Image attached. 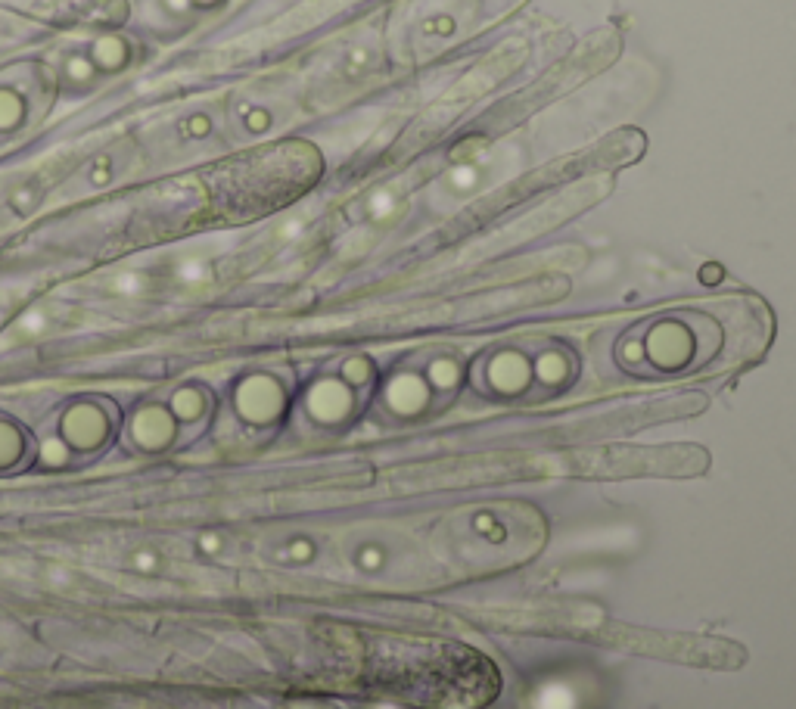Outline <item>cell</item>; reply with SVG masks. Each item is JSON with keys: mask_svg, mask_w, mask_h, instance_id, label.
<instances>
[{"mask_svg": "<svg viewBox=\"0 0 796 709\" xmlns=\"http://www.w3.org/2000/svg\"><path fill=\"white\" fill-rule=\"evenodd\" d=\"M383 691L414 706L433 709H476L495 700V666L458 644H405L383 663L377 675Z\"/></svg>", "mask_w": 796, "mask_h": 709, "instance_id": "1", "label": "cell"}, {"mask_svg": "<svg viewBox=\"0 0 796 709\" xmlns=\"http://www.w3.org/2000/svg\"><path fill=\"white\" fill-rule=\"evenodd\" d=\"M523 4L526 0H408L395 19L398 53L408 60H426L473 38Z\"/></svg>", "mask_w": 796, "mask_h": 709, "instance_id": "2", "label": "cell"}, {"mask_svg": "<svg viewBox=\"0 0 796 709\" xmlns=\"http://www.w3.org/2000/svg\"><path fill=\"white\" fill-rule=\"evenodd\" d=\"M576 638L604 644L613 650H625V654H641V657H657L669 663H685V666H703V669H741L747 663V650L728 638L716 635H666V632H647V629H632L619 626V622H563L557 626Z\"/></svg>", "mask_w": 796, "mask_h": 709, "instance_id": "3", "label": "cell"}, {"mask_svg": "<svg viewBox=\"0 0 796 709\" xmlns=\"http://www.w3.org/2000/svg\"><path fill=\"white\" fill-rule=\"evenodd\" d=\"M551 473L588 479L629 476H700L709 467V451L700 445H604L554 458Z\"/></svg>", "mask_w": 796, "mask_h": 709, "instance_id": "4", "label": "cell"}, {"mask_svg": "<svg viewBox=\"0 0 796 709\" xmlns=\"http://www.w3.org/2000/svg\"><path fill=\"white\" fill-rule=\"evenodd\" d=\"M545 458H467V461H439L426 467L398 470V482L405 489H451V486H495L529 476H548Z\"/></svg>", "mask_w": 796, "mask_h": 709, "instance_id": "5", "label": "cell"}, {"mask_svg": "<svg viewBox=\"0 0 796 709\" xmlns=\"http://www.w3.org/2000/svg\"><path fill=\"white\" fill-rule=\"evenodd\" d=\"M703 405H706V399H700V395H669V399H653V402L619 408V411L591 417V420H579V423H573V427H566L563 433H573V436L629 433L635 427H647V423H657V420H672V417H681V414H697Z\"/></svg>", "mask_w": 796, "mask_h": 709, "instance_id": "6", "label": "cell"}, {"mask_svg": "<svg viewBox=\"0 0 796 709\" xmlns=\"http://www.w3.org/2000/svg\"><path fill=\"white\" fill-rule=\"evenodd\" d=\"M106 433H109V420L91 402L72 405L60 420V436L66 439L69 448H78V451H91V448L103 445Z\"/></svg>", "mask_w": 796, "mask_h": 709, "instance_id": "7", "label": "cell"}, {"mask_svg": "<svg viewBox=\"0 0 796 709\" xmlns=\"http://www.w3.org/2000/svg\"><path fill=\"white\" fill-rule=\"evenodd\" d=\"M175 433H178V420L168 408H159V405H150V408H140L134 417H131V439L144 448V451H162L175 442Z\"/></svg>", "mask_w": 796, "mask_h": 709, "instance_id": "8", "label": "cell"}, {"mask_svg": "<svg viewBox=\"0 0 796 709\" xmlns=\"http://www.w3.org/2000/svg\"><path fill=\"white\" fill-rule=\"evenodd\" d=\"M280 408V389L268 377H249L237 389V411L252 420V423H265L277 414Z\"/></svg>", "mask_w": 796, "mask_h": 709, "instance_id": "9", "label": "cell"}, {"mask_svg": "<svg viewBox=\"0 0 796 709\" xmlns=\"http://www.w3.org/2000/svg\"><path fill=\"white\" fill-rule=\"evenodd\" d=\"M88 56H91V63L97 66V72H119V69L128 66L131 50H128V44H125L122 38L106 35V38H97V41L91 44Z\"/></svg>", "mask_w": 796, "mask_h": 709, "instance_id": "10", "label": "cell"}, {"mask_svg": "<svg viewBox=\"0 0 796 709\" xmlns=\"http://www.w3.org/2000/svg\"><path fill=\"white\" fill-rule=\"evenodd\" d=\"M168 411L175 414V420H184V423H193L206 414V392L199 386H181L172 402H168Z\"/></svg>", "mask_w": 796, "mask_h": 709, "instance_id": "11", "label": "cell"}, {"mask_svg": "<svg viewBox=\"0 0 796 709\" xmlns=\"http://www.w3.org/2000/svg\"><path fill=\"white\" fill-rule=\"evenodd\" d=\"M28 116V106L19 91L13 88H0V134L16 131Z\"/></svg>", "mask_w": 796, "mask_h": 709, "instance_id": "12", "label": "cell"}, {"mask_svg": "<svg viewBox=\"0 0 796 709\" xmlns=\"http://www.w3.org/2000/svg\"><path fill=\"white\" fill-rule=\"evenodd\" d=\"M125 570L137 576H159L165 570V560L156 548H134L125 554Z\"/></svg>", "mask_w": 796, "mask_h": 709, "instance_id": "13", "label": "cell"}, {"mask_svg": "<svg viewBox=\"0 0 796 709\" xmlns=\"http://www.w3.org/2000/svg\"><path fill=\"white\" fill-rule=\"evenodd\" d=\"M63 75H66L69 84H75V88H84V84H91V81H94L97 66L91 63V56H88V53H75V56H66Z\"/></svg>", "mask_w": 796, "mask_h": 709, "instance_id": "14", "label": "cell"}, {"mask_svg": "<svg viewBox=\"0 0 796 709\" xmlns=\"http://www.w3.org/2000/svg\"><path fill=\"white\" fill-rule=\"evenodd\" d=\"M175 280L184 283V287H196V283H206L209 280V262L199 259V255H187L175 265Z\"/></svg>", "mask_w": 796, "mask_h": 709, "instance_id": "15", "label": "cell"}, {"mask_svg": "<svg viewBox=\"0 0 796 709\" xmlns=\"http://www.w3.org/2000/svg\"><path fill=\"white\" fill-rule=\"evenodd\" d=\"M22 436L10 423H0V467H13L22 458Z\"/></svg>", "mask_w": 796, "mask_h": 709, "instance_id": "16", "label": "cell"}, {"mask_svg": "<svg viewBox=\"0 0 796 709\" xmlns=\"http://www.w3.org/2000/svg\"><path fill=\"white\" fill-rule=\"evenodd\" d=\"M237 122L243 125V131L249 134H265L271 128V116H268V109L265 106H240L237 109Z\"/></svg>", "mask_w": 796, "mask_h": 709, "instance_id": "17", "label": "cell"}, {"mask_svg": "<svg viewBox=\"0 0 796 709\" xmlns=\"http://www.w3.org/2000/svg\"><path fill=\"white\" fill-rule=\"evenodd\" d=\"M69 458H72V448L66 445V439L63 436H53V439H47L44 445H41V464L44 467H66L69 464Z\"/></svg>", "mask_w": 796, "mask_h": 709, "instance_id": "18", "label": "cell"}, {"mask_svg": "<svg viewBox=\"0 0 796 709\" xmlns=\"http://www.w3.org/2000/svg\"><path fill=\"white\" fill-rule=\"evenodd\" d=\"M47 327H50V318L44 315V311H28V315H22V318L16 321L13 336H16V339H35V336H44Z\"/></svg>", "mask_w": 796, "mask_h": 709, "instance_id": "19", "label": "cell"}, {"mask_svg": "<svg viewBox=\"0 0 796 709\" xmlns=\"http://www.w3.org/2000/svg\"><path fill=\"white\" fill-rule=\"evenodd\" d=\"M144 290H147V277L140 271H125L112 280V293L116 296H144Z\"/></svg>", "mask_w": 796, "mask_h": 709, "instance_id": "20", "label": "cell"}, {"mask_svg": "<svg viewBox=\"0 0 796 709\" xmlns=\"http://www.w3.org/2000/svg\"><path fill=\"white\" fill-rule=\"evenodd\" d=\"M184 134L187 137H209L212 134V119L206 112H193V116L184 122Z\"/></svg>", "mask_w": 796, "mask_h": 709, "instance_id": "21", "label": "cell"}, {"mask_svg": "<svg viewBox=\"0 0 796 709\" xmlns=\"http://www.w3.org/2000/svg\"><path fill=\"white\" fill-rule=\"evenodd\" d=\"M109 181H112V159H109V156L94 159V165H91V184H94V187H103V184H109Z\"/></svg>", "mask_w": 796, "mask_h": 709, "instance_id": "22", "label": "cell"}, {"mask_svg": "<svg viewBox=\"0 0 796 709\" xmlns=\"http://www.w3.org/2000/svg\"><path fill=\"white\" fill-rule=\"evenodd\" d=\"M10 206L22 215V212H28L35 206V190L32 187H19L16 193H13V200H10Z\"/></svg>", "mask_w": 796, "mask_h": 709, "instance_id": "23", "label": "cell"}, {"mask_svg": "<svg viewBox=\"0 0 796 709\" xmlns=\"http://www.w3.org/2000/svg\"><path fill=\"white\" fill-rule=\"evenodd\" d=\"M196 548L203 551V554H218V551H221V538H215L212 532H206V535H199Z\"/></svg>", "mask_w": 796, "mask_h": 709, "instance_id": "24", "label": "cell"}, {"mask_svg": "<svg viewBox=\"0 0 796 709\" xmlns=\"http://www.w3.org/2000/svg\"><path fill=\"white\" fill-rule=\"evenodd\" d=\"M162 7L172 13V16H184L193 4H190V0H162Z\"/></svg>", "mask_w": 796, "mask_h": 709, "instance_id": "25", "label": "cell"}, {"mask_svg": "<svg viewBox=\"0 0 796 709\" xmlns=\"http://www.w3.org/2000/svg\"><path fill=\"white\" fill-rule=\"evenodd\" d=\"M190 4H193V7H215L218 0H190Z\"/></svg>", "mask_w": 796, "mask_h": 709, "instance_id": "26", "label": "cell"}]
</instances>
